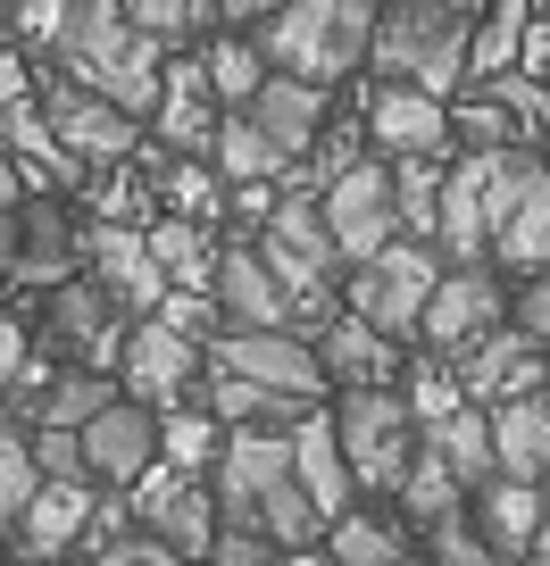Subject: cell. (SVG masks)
<instances>
[{
  "mask_svg": "<svg viewBox=\"0 0 550 566\" xmlns=\"http://www.w3.org/2000/svg\"><path fill=\"white\" fill-rule=\"evenodd\" d=\"M59 51L68 75L92 92H108L117 108H159L167 101V67H159V34L125 18V0H68V25H59Z\"/></svg>",
  "mask_w": 550,
  "mask_h": 566,
  "instance_id": "6da1fadb",
  "label": "cell"
},
{
  "mask_svg": "<svg viewBox=\"0 0 550 566\" xmlns=\"http://www.w3.org/2000/svg\"><path fill=\"white\" fill-rule=\"evenodd\" d=\"M259 51H267V67L334 84L359 59H375V9L367 0H284V9L259 25Z\"/></svg>",
  "mask_w": 550,
  "mask_h": 566,
  "instance_id": "7a4b0ae2",
  "label": "cell"
},
{
  "mask_svg": "<svg viewBox=\"0 0 550 566\" xmlns=\"http://www.w3.org/2000/svg\"><path fill=\"white\" fill-rule=\"evenodd\" d=\"M476 25L459 0H392V18H375V67L426 92H459Z\"/></svg>",
  "mask_w": 550,
  "mask_h": 566,
  "instance_id": "3957f363",
  "label": "cell"
},
{
  "mask_svg": "<svg viewBox=\"0 0 550 566\" xmlns=\"http://www.w3.org/2000/svg\"><path fill=\"white\" fill-rule=\"evenodd\" d=\"M334 433H342V450H351V467H359V492H401L408 459H417V442H426V433H417L408 391H392V384L342 391Z\"/></svg>",
  "mask_w": 550,
  "mask_h": 566,
  "instance_id": "277c9868",
  "label": "cell"
},
{
  "mask_svg": "<svg viewBox=\"0 0 550 566\" xmlns=\"http://www.w3.org/2000/svg\"><path fill=\"white\" fill-rule=\"evenodd\" d=\"M259 250H267V266L284 275V292H292V317H309V325H334V226H325V200L309 209L301 192L292 200H276L267 209V233H259Z\"/></svg>",
  "mask_w": 550,
  "mask_h": 566,
  "instance_id": "5b68a950",
  "label": "cell"
},
{
  "mask_svg": "<svg viewBox=\"0 0 550 566\" xmlns=\"http://www.w3.org/2000/svg\"><path fill=\"white\" fill-rule=\"evenodd\" d=\"M492 259L517 266V275L550 266V167L526 142L492 150Z\"/></svg>",
  "mask_w": 550,
  "mask_h": 566,
  "instance_id": "8992f818",
  "label": "cell"
},
{
  "mask_svg": "<svg viewBox=\"0 0 550 566\" xmlns=\"http://www.w3.org/2000/svg\"><path fill=\"white\" fill-rule=\"evenodd\" d=\"M434 283H443V266H434L426 242H392V250H375V259L351 266V292H342V301H351V317L384 325V334L401 342V334H426Z\"/></svg>",
  "mask_w": 550,
  "mask_h": 566,
  "instance_id": "52a82bcc",
  "label": "cell"
},
{
  "mask_svg": "<svg viewBox=\"0 0 550 566\" xmlns=\"http://www.w3.org/2000/svg\"><path fill=\"white\" fill-rule=\"evenodd\" d=\"M209 367H234V375H250V384H267V391H292V400H318V391L334 384L318 342H301L292 325H234V334H217Z\"/></svg>",
  "mask_w": 550,
  "mask_h": 566,
  "instance_id": "ba28073f",
  "label": "cell"
},
{
  "mask_svg": "<svg viewBox=\"0 0 550 566\" xmlns=\"http://www.w3.org/2000/svg\"><path fill=\"white\" fill-rule=\"evenodd\" d=\"M325 226H334V250H342L351 266L401 242L408 226H401V192H392V167H375V159L342 167V176L325 184Z\"/></svg>",
  "mask_w": 550,
  "mask_h": 566,
  "instance_id": "9c48e42d",
  "label": "cell"
},
{
  "mask_svg": "<svg viewBox=\"0 0 550 566\" xmlns=\"http://www.w3.org/2000/svg\"><path fill=\"white\" fill-rule=\"evenodd\" d=\"M84 266H92V283H101L108 301L125 308V317H159V301L176 292V275L159 266V250H151V233H134V226H92L84 233Z\"/></svg>",
  "mask_w": 550,
  "mask_h": 566,
  "instance_id": "30bf717a",
  "label": "cell"
},
{
  "mask_svg": "<svg viewBox=\"0 0 550 566\" xmlns=\"http://www.w3.org/2000/svg\"><path fill=\"white\" fill-rule=\"evenodd\" d=\"M500 317H509L500 275L484 259H459V266H443V283H434V301H426V342L443 358H459V350H476L484 334H500Z\"/></svg>",
  "mask_w": 550,
  "mask_h": 566,
  "instance_id": "8fae6325",
  "label": "cell"
},
{
  "mask_svg": "<svg viewBox=\"0 0 550 566\" xmlns=\"http://www.w3.org/2000/svg\"><path fill=\"white\" fill-rule=\"evenodd\" d=\"M134 525L143 533H159V542H176L184 558H209V542H217V525H226V509H217V483H200V475H184V467H151L143 483H134Z\"/></svg>",
  "mask_w": 550,
  "mask_h": 566,
  "instance_id": "7c38bea8",
  "label": "cell"
},
{
  "mask_svg": "<svg viewBox=\"0 0 550 566\" xmlns=\"http://www.w3.org/2000/svg\"><path fill=\"white\" fill-rule=\"evenodd\" d=\"M84 467H92V483H117V492H134V483L159 467V417H151V400L117 391V400H108L101 417L84 424Z\"/></svg>",
  "mask_w": 550,
  "mask_h": 566,
  "instance_id": "4fadbf2b",
  "label": "cell"
},
{
  "mask_svg": "<svg viewBox=\"0 0 550 566\" xmlns=\"http://www.w3.org/2000/svg\"><path fill=\"white\" fill-rule=\"evenodd\" d=\"M117 375H125V391L134 400H184V384L193 375H209L200 367V334H184V325H167V317H134L125 325V358H117Z\"/></svg>",
  "mask_w": 550,
  "mask_h": 566,
  "instance_id": "5bb4252c",
  "label": "cell"
},
{
  "mask_svg": "<svg viewBox=\"0 0 550 566\" xmlns=\"http://www.w3.org/2000/svg\"><path fill=\"white\" fill-rule=\"evenodd\" d=\"M367 142H375V150H392V159H434V150L450 142V108H443V92L401 84V75H392V84L367 101Z\"/></svg>",
  "mask_w": 550,
  "mask_h": 566,
  "instance_id": "9a60e30c",
  "label": "cell"
},
{
  "mask_svg": "<svg viewBox=\"0 0 550 566\" xmlns=\"http://www.w3.org/2000/svg\"><path fill=\"white\" fill-rule=\"evenodd\" d=\"M434 242H443L450 259H484V250H492V150H467V159L443 176Z\"/></svg>",
  "mask_w": 550,
  "mask_h": 566,
  "instance_id": "2e32d148",
  "label": "cell"
},
{
  "mask_svg": "<svg viewBox=\"0 0 550 566\" xmlns=\"http://www.w3.org/2000/svg\"><path fill=\"white\" fill-rule=\"evenodd\" d=\"M226 325H292V292L284 275L267 266V250H217V275H209Z\"/></svg>",
  "mask_w": 550,
  "mask_h": 566,
  "instance_id": "e0dca14e",
  "label": "cell"
},
{
  "mask_svg": "<svg viewBox=\"0 0 550 566\" xmlns=\"http://www.w3.org/2000/svg\"><path fill=\"white\" fill-rule=\"evenodd\" d=\"M51 134L68 142L75 159H125L134 150V108H117L108 92H92V84H59L51 92Z\"/></svg>",
  "mask_w": 550,
  "mask_h": 566,
  "instance_id": "ac0fdd59",
  "label": "cell"
},
{
  "mask_svg": "<svg viewBox=\"0 0 550 566\" xmlns=\"http://www.w3.org/2000/svg\"><path fill=\"white\" fill-rule=\"evenodd\" d=\"M250 125H259L284 159H301V150H318V134H325V84H309V75H267L259 84V101H250Z\"/></svg>",
  "mask_w": 550,
  "mask_h": 566,
  "instance_id": "d6986e66",
  "label": "cell"
},
{
  "mask_svg": "<svg viewBox=\"0 0 550 566\" xmlns=\"http://www.w3.org/2000/svg\"><path fill=\"white\" fill-rule=\"evenodd\" d=\"M292 467H301L309 500L325 509V525L359 509V467H351V450H342L334 417H301V424H292Z\"/></svg>",
  "mask_w": 550,
  "mask_h": 566,
  "instance_id": "ffe728a7",
  "label": "cell"
},
{
  "mask_svg": "<svg viewBox=\"0 0 550 566\" xmlns=\"http://www.w3.org/2000/svg\"><path fill=\"white\" fill-rule=\"evenodd\" d=\"M92 509H101V500H92V475H42L18 542L34 549V558H75V542L92 533Z\"/></svg>",
  "mask_w": 550,
  "mask_h": 566,
  "instance_id": "44dd1931",
  "label": "cell"
},
{
  "mask_svg": "<svg viewBox=\"0 0 550 566\" xmlns=\"http://www.w3.org/2000/svg\"><path fill=\"white\" fill-rule=\"evenodd\" d=\"M467 509H476V525H484V542L500 549V566L509 558H526L533 549V533H542V483H526V475H492V483H476L467 492Z\"/></svg>",
  "mask_w": 550,
  "mask_h": 566,
  "instance_id": "7402d4cb",
  "label": "cell"
},
{
  "mask_svg": "<svg viewBox=\"0 0 550 566\" xmlns=\"http://www.w3.org/2000/svg\"><path fill=\"white\" fill-rule=\"evenodd\" d=\"M467 367H459V384H467V400H509V391H542V342L533 334H484L476 350H459Z\"/></svg>",
  "mask_w": 550,
  "mask_h": 566,
  "instance_id": "603a6c76",
  "label": "cell"
},
{
  "mask_svg": "<svg viewBox=\"0 0 550 566\" xmlns=\"http://www.w3.org/2000/svg\"><path fill=\"white\" fill-rule=\"evenodd\" d=\"M492 442H500V475L550 483V391H509V400H492Z\"/></svg>",
  "mask_w": 550,
  "mask_h": 566,
  "instance_id": "cb8c5ba5",
  "label": "cell"
},
{
  "mask_svg": "<svg viewBox=\"0 0 550 566\" xmlns=\"http://www.w3.org/2000/svg\"><path fill=\"white\" fill-rule=\"evenodd\" d=\"M318 358H325V375H334L342 391L392 384V375H401V342H392L384 325H367V317H334L318 334Z\"/></svg>",
  "mask_w": 550,
  "mask_h": 566,
  "instance_id": "d4e9b609",
  "label": "cell"
},
{
  "mask_svg": "<svg viewBox=\"0 0 550 566\" xmlns=\"http://www.w3.org/2000/svg\"><path fill=\"white\" fill-rule=\"evenodd\" d=\"M75 266H84V233L68 226V209H51V200H25V233H18V283H75Z\"/></svg>",
  "mask_w": 550,
  "mask_h": 566,
  "instance_id": "484cf974",
  "label": "cell"
},
{
  "mask_svg": "<svg viewBox=\"0 0 550 566\" xmlns=\"http://www.w3.org/2000/svg\"><path fill=\"white\" fill-rule=\"evenodd\" d=\"M200 408H209V417H226V424H276V433H292V424L309 417V400H292V391H267V384H250V375H234V367H209V384H200Z\"/></svg>",
  "mask_w": 550,
  "mask_h": 566,
  "instance_id": "4316f807",
  "label": "cell"
},
{
  "mask_svg": "<svg viewBox=\"0 0 550 566\" xmlns=\"http://www.w3.org/2000/svg\"><path fill=\"white\" fill-rule=\"evenodd\" d=\"M401 525H443V516H459L467 509V475L443 459V450H426L417 442V459H408V475H401Z\"/></svg>",
  "mask_w": 550,
  "mask_h": 566,
  "instance_id": "83f0119b",
  "label": "cell"
},
{
  "mask_svg": "<svg viewBox=\"0 0 550 566\" xmlns=\"http://www.w3.org/2000/svg\"><path fill=\"white\" fill-rule=\"evenodd\" d=\"M426 450H443L450 467H459L467 475V492H476V483H492L500 475V442H492V408H450L443 424H426Z\"/></svg>",
  "mask_w": 550,
  "mask_h": 566,
  "instance_id": "f1b7e54d",
  "label": "cell"
},
{
  "mask_svg": "<svg viewBox=\"0 0 550 566\" xmlns=\"http://www.w3.org/2000/svg\"><path fill=\"white\" fill-rule=\"evenodd\" d=\"M226 433H234V424L209 417L200 400L193 408H167V417H159V459L184 467V475H209V467L226 459Z\"/></svg>",
  "mask_w": 550,
  "mask_h": 566,
  "instance_id": "f546056e",
  "label": "cell"
},
{
  "mask_svg": "<svg viewBox=\"0 0 550 566\" xmlns=\"http://www.w3.org/2000/svg\"><path fill=\"white\" fill-rule=\"evenodd\" d=\"M325 533H334L325 549H334L342 566H408V533H401V525H384V516H367V509L334 516Z\"/></svg>",
  "mask_w": 550,
  "mask_h": 566,
  "instance_id": "4dcf8cb0",
  "label": "cell"
},
{
  "mask_svg": "<svg viewBox=\"0 0 550 566\" xmlns=\"http://www.w3.org/2000/svg\"><path fill=\"white\" fill-rule=\"evenodd\" d=\"M108 400H117L108 367H59L51 391H42V417H34V424H92Z\"/></svg>",
  "mask_w": 550,
  "mask_h": 566,
  "instance_id": "1f68e13d",
  "label": "cell"
},
{
  "mask_svg": "<svg viewBox=\"0 0 550 566\" xmlns=\"http://www.w3.org/2000/svg\"><path fill=\"white\" fill-rule=\"evenodd\" d=\"M217 176L226 184H259V176H284V150L250 125V108L234 125H217Z\"/></svg>",
  "mask_w": 550,
  "mask_h": 566,
  "instance_id": "d6a6232c",
  "label": "cell"
},
{
  "mask_svg": "<svg viewBox=\"0 0 550 566\" xmlns=\"http://www.w3.org/2000/svg\"><path fill=\"white\" fill-rule=\"evenodd\" d=\"M34 492H42V459H34V442L0 433V542H9V533H25V509H34Z\"/></svg>",
  "mask_w": 550,
  "mask_h": 566,
  "instance_id": "836d02e7",
  "label": "cell"
},
{
  "mask_svg": "<svg viewBox=\"0 0 550 566\" xmlns=\"http://www.w3.org/2000/svg\"><path fill=\"white\" fill-rule=\"evenodd\" d=\"M259 84H267L259 34H234V42H217V51H209V92H217V101L250 108V101H259Z\"/></svg>",
  "mask_w": 550,
  "mask_h": 566,
  "instance_id": "e575fe53",
  "label": "cell"
},
{
  "mask_svg": "<svg viewBox=\"0 0 550 566\" xmlns=\"http://www.w3.org/2000/svg\"><path fill=\"white\" fill-rule=\"evenodd\" d=\"M517 59H526V9H517V0H500L492 18L476 25V51H467V75L484 84V75H509Z\"/></svg>",
  "mask_w": 550,
  "mask_h": 566,
  "instance_id": "d590c367",
  "label": "cell"
},
{
  "mask_svg": "<svg viewBox=\"0 0 550 566\" xmlns=\"http://www.w3.org/2000/svg\"><path fill=\"white\" fill-rule=\"evenodd\" d=\"M151 250H159V266H167L176 283H209V275H217V259H209V233H200L184 209L151 226Z\"/></svg>",
  "mask_w": 550,
  "mask_h": 566,
  "instance_id": "8d00e7d4",
  "label": "cell"
},
{
  "mask_svg": "<svg viewBox=\"0 0 550 566\" xmlns=\"http://www.w3.org/2000/svg\"><path fill=\"white\" fill-rule=\"evenodd\" d=\"M392 192H401L408 233H434V217H443V167L434 159H392Z\"/></svg>",
  "mask_w": 550,
  "mask_h": 566,
  "instance_id": "74e56055",
  "label": "cell"
},
{
  "mask_svg": "<svg viewBox=\"0 0 550 566\" xmlns=\"http://www.w3.org/2000/svg\"><path fill=\"white\" fill-rule=\"evenodd\" d=\"M408 408H417V433H426V424H443L450 408H467V384H459V367L426 358V367L408 375Z\"/></svg>",
  "mask_w": 550,
  "mask_h": 566,
  "instance_id": "f35d334b",
  "label": "cell"
},
{
  "mask_svg": "<svg viewBox=\"0 0 550 566\" xmlns=\"http://www.w3.org/2000/svg\"><path fill=\"white\" fill-rule=\"evenodd\" d=\"M125 18L143 25V34L176 42V34H200V25L217 18V0H125Z\"/></svg>",
  "mask_w": 550,
  "mask_h": 566,
  "instance_id": "ab89813d",
  "label": "cell"
},
{
  "mask_svg": "<svg viewBox=\"0 0 550 566\" xmlns=\"http://www.w3.org/2000/svg\"><path fill=\"white\" fill-rule=\"evenodd\" d=\"M68 566H193V558L159 533H117V542H101L92 558H68Z\"/></svg>",
  "mask_w": 550,
  "mask_h": 566,
  "instance_id": "60d3db41",
  "label": "cell"
},
{
  "mask_svg": "<svg viewBox=\"0 0 550 566\" xmlns=\"http://www.w3.org/2000/svg\"><path fill=\"white\" fill-rule=\"evenodd\" d=\"M426 542H434V558H443V566H500V549L484 542V525H467V509L443 516V525H426Z\"/></svg>",
  "mask_w": 550,
  "mask_h": 566,
  "instance_id": "b9f144b4",
  "label": "cell"
},
{
  "mask_svg": "<svg viewBox=\"0 0 550 566\" xmlns=\"http://www.w3.org/2000/svg\"><path fill=\"white\" fill-rule=\"evenodd\" d=\"M267 549H276V533H267V525H234V516H226L217 542H209V566H276Z\"/></svg>",
  "mask_w": 550,
  "mask_h": 566,
  "instance_id": "7bdbcfd3",
  "label": "cell"
},
{
  "mask_svg": "<svg viewBox=\"0 0 550 566\" xmlns=\"http://www.w3.org/2000/svg\"><path fill=\"white\" fill-rule=\"evenodd\" d=\"M34 459H42V475H92L84 467V424H34Z\"/></svg>",
  "mask_w": 550,
  "mask_h": 566,
  "instance_id": "ee69618b",
  "label": "cell"
},
{
  "mask_svg": "<svg viewBox=\"0 0 550 566\" xmlns=\"http://www.w3.org/2000/svg\"><path fill=\"white\" fill-rule=\"evenodd\" d=\"M509 317H517V334H533L550 350V266H533V275H526V292L509 301Z\"/></svg>",
  "mask_w": 550,
  "mask_h": 566,
  "instance_id": "f6af8a7d",
  "label": "cell"
},
{
  "mask_svg": "<svg viewBox=\"0 0 550 566\" xmlns=\"http://www.w3.org/2000/svg\"><path fill=\"white\" fill-rule=\"evenodd\" d=\"M159 317H167V325H184V334H209V325L226 317V308H217V292L184 283V292H167V301H159Z\"/></svg>",
  "mask_w": 550,
  "mask_h": 566,
  "instance_id": "bcb514c9",
  "label": "cell"
},
{
  "mask_svg": "<svg viewBox=\"0 0 550 566\" xmlns=\"http://www.w3.org/2000/svg\"><path fill=\"white\" fill-rule=\"evenodd\" d=\"M25 367H34V342H25V325H18V317H0V391L18 384Z\"/></svg>",
  "mask_w": 550,
  "mask_h": 566,
  "instance_id": "7dc6e473",
  "label": "cell"
},
{
  "mask_svg": "<svg viewBox=\"0 0 550 566\" xmlns=\"http://www.w3.org/2000/svg\"><path fill=\"white\" fill-rule=\"evenodd\" d=\"M167 192H176V209H184V217H193V209L209 217V209H217V184L200 176V167H176V176H167Z\"/></svg>",
  "mask_w": 550,
  "mask_h": 566,
  "instance_id": "c3c4849f",
  "label": "cell"
},
{
  "mask_svg": "<svg viewBox=\"0 0 550 566\" xmlns=\"http://www.w3.org/2000/svg\"><path fill=\"white\" fill-rule=\"evenodd\" d=\"M18 25H25L34 42H59V25H68V0H25V9H18Z\"/></svg>",
  "mask_w": 550,
  "mask_h": 566,
  "instance_id": "681fc988",
  "label": "cell"
},
{
  "mask_svg": "<svg viewBox=\"0 0 550 566\" xmlns=\"http://www.w3.org/2000/svg\"><path fill=\"white\" fill-rule=\"evenodd\" d=\"M18 233H25V200L0 209V283H18Z\"/></svg>",
  "mask_w": 550,
  "mask_h": 566,
  "instance_id": "f907efd6",
  "label": "cell"
},
{
  "mask_svg": "<svg viewBox=\"0 0 550 566\" xmlns=\"http://www.w3.org/2000/svg\"><path fill=\"white\" fill-rule=\"evenodd\" d=\"M284 9V0H217V18H234V25H267Z\"/></svg>",
  "mask_w": 550,
  "mask_h": 566,
  "instance_id": "816d5d0a",
  "label": "cell"
},
{
  "mask_svg": "<svg viewBox=\"0 0 550 566\" xmlns=\"http://www.w3.org/2000/svg\"><path fill=\"white\" fill-rule=\"evenodd\" d=\"M18 200H25V159L0 150V209H18Z\"/></svg>",
  "mask_w": 550,
  "mask_h": 566,
  "instance_id": "f5cc1de1",
  "label": "cell"
},
{
  "mask_svg": "<svg viewBox=\"0 0 550 566\" xmlns=\"http://www.w3.org/2000/svg\"><path fill=\"white\" fill-rule=\"evenodd\" d=\"M18 101H25V59L0 51V108H18Z\"/></svg>",
  "mask_w": 550,
  "mask_h": 566,
  "instance_id": "db71d44e",
  "label": "cell"
},
{
  "mask_svg": "<svg viewBox=\"0 0 550 566\" xmlns=\"http://www.w3.org/2000/svg\"><path fill=\"white\" fill-rule=\"evenodd\" d=\"M276 566H342V558H334V549H318V542H301V549H284Z\"/></svg>",
  "mask_w": 550,
  "mask_h": 566,
  "instance_id": "11a10c76",
  "label": "cell"
},
{
  "mask_svg": "<svg viewBox=\"0 0 550 566\" xmlns=\"http://www.w3.org/2000/svg\"><path fill=\"white\" fill-rule=\"evenodd\" d=\"M533 566H550V516H542V533H533V549H526Z\"/></svg>",
  "mask_w": 550,
  "mask_h": 566,
  "instance_id": "9f6ffc18",
  "label": "cell"
}]
</instances>
